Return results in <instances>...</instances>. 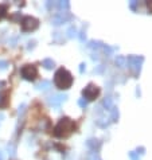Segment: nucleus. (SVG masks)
<instances>
[{
    "mask_svg": "<svg viewBox=\"0 0 152 160\" xmlns=\"http://www.w3.org/2000/svg\"><path fill=\"white\" fill-rule=\"evenodd\" d=\"M54 84L57 85V87L59 89H69L73 84V77L65 69H59L54 76Z\"/></svg>",
    "mask_w": 152,
    "mask_h": 160,
    "instance_id": "f257e3e1",
    "label": "nucleus"
},
{
    "mask_svg": "<svg viewBox=\"0 0 152 160\" xmlns=\"http://www.w3.org/2000/svg\"><path fill=\"white\" fill-rule=\"evenodd\" d=\"M74 129V122L70 118H61L59 122L54 128V135L62 137V136H67Z\"/></svg>",
    "mask_w": 152,
    "mask_h": 160,
    "instance_id": "f03ea898",
    "label": "nucleus"
},
{
    "mask_svg": "<svg viewBox=\"0 0 152 160\" xmlns=\"http://www.w3.org/2000/svg\"><path fill=\"white\" fill-rule=\"evenodd\" d=\"M20 74H22V77L24 78V80L34 81L35 80V77L38 76V70H36V67L34 66V65H26V66L22 67Z\"/></svg>",
    "mask_w": 152,
    "mask_h": 160,
    "instance_id": "7ed1b4c3",
    "label": "nucleus"
},
{
    "mask_svg": "<svg viewBox=\"0 0 152 160\" xmlns=\"http://www.w3.org/2000/svg\"><path fill=\"white\" fill-rule=\"evenodd\" d=\"M38 27V20L32 16H26L22 20V28L23 31H32Z\"/></svg>",
    "mask_w": 152,
    "mask_h": 160,
    "instance_id": "20e7f679",
    "label": "nucleus"
},
{
    "mask_svg": "<svg viewBox=\"0 0 152 160\" xmlns=\"http://www.w3.org/2000/svg\"><path fill=\"white\" fill-rule=\"evenodd\" d=\"M97 94H98V89H97V87H94V86H92V85H89V86L83 90V96H85L86 98H89V100L96 98Z\"/></svg>",
    "mask_w": 152,
    "mask_h": 160,
    "instance_id": "39448f33",
    "label": "nucleus"
},
{
    "mask_svg": "<svg viewBox=\"0 0 152 160\" xmlns=\"http://www.w3.org/2000/svg\"><path fill=\"white\" fill-rule=\"evenodd\" d=\"M66 96H61V94H58V96H54V97H50L49 102L54 105V106H59V104L62 102V101H65Z\"/></svg>",
    "mask_w": 152,
    "mask_h": 160,
    "instance_id": "423d86ee",
    "label": "nucleus"
},
{
    "mask_svg": "<svg viewBox=\"0 0 152 160\" xmlns=\"http://www.w3.org/2000/svg\"><path fill=\"white\" fill-rule=\"evenodd\" d=\"M43 66H45V69H47V70L53 69L54 67V61L53 59H45L43 61Z\"/></svg>",
    "mask_w": 152,
    "mask_h": 160,
    "instance_id": "0eeeda50",
    "label": "nucleus"
},
{
    "mask_svg": "<svg viewBox=\"0 0 152 160\" xmlns=\"http://www.w3.org/2000/svg\"><path fill=\"white\" fill-rule=\"evenodd\" d=\"M7 66H8V63H7L6 61L0 59V70H6V69H7Z\"/></svg>",
    "mask_w": 152,
    "mask_h": 160,
    "instance_id": "6e6552de",
    "label": "nucleus"
},
{
    "mask_svg": "<svg viewBox=\"0 0 152 160\" xmlns=\"http://www.w3.org/2000/svg\"><path fill=\"white\" fill-rule=\"evenodd\" d=\"M49 86H50V84L47 82V81H45V82H42L40 85H38V87H39V89H47V87H49Z\"/></svg>",
    "mask_w": 152,
    "mask_h": 160,
    "instance_id": "1a4fd4ad",
    "label": "nucleus"
},
{
    "mask_svg": "<svg viewBox=\"0 0 152 160\" xmlns=\"http://www.w3.org/2000/svg\"><path fill=\"white\" fill-rule=\"evenodd\" d=\"M6 11H7V7L6 6H0V18L6 15Z\"/></svg>",
    "mask_w": 152,
    "mask_h": 160,
    "instance_id": "9d476101",
    "label": "nucleus"
},
{
    "mask_svg": "<svg viewBox=\"0 0 152 160\" xmlns=\"http://www.w3.org/2000/svg\"><path fill=\"white\" fill-rule=\"evenodd\" d=\"M0 160H3V154L2 152H0Z\"/></svg>",
    "mask_w": 152,
    "mask_h": 160,
    "instance_id": "9b49d317",
    "label": "nucleus"
}]
</instances>
